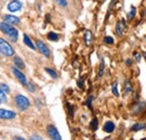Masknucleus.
<instances>
[{
  "label": "nucleus",
  "mask_w": 146,
  "mask_h": 140,
  "mask_svg": "<svg viewBox=\"0 0 146 140\" xmlns=\"http://www.w3.org/2000/svg\"><path fill=\"white\" fill-rule=\"evenodd\" d=\"M0 30L5 33L13 42H17L18 39V32L16 28L13 27V25H9L7 22H0Z\"/></svg>",
  "instance_id": "f257e3e1"
},
{
  "label": "nucleus",
  "mask_w": 146,
  "mask_h": 140,
  "mask_svg": "<svg viewBox=\"0 0 146 140\" xmlns=\"http://www.w3.org/2000/svg\"><path fill=\"white\" fill-rule=\"evenodd\" d=\"M0 53H2L5 56H13L15 54V51L7 40L0 38Z\"/></svg>",
  "instance_id": "f03ea898"
},
{
  "label": "nucleus",
  "mask_w": 146,
  "mask_h": 140,
  "mask_svg": "<svg viewBox=\"0 0 146 140\" xmlns=\"http://www.w3.org/2000/svg\"><path fill=\"white\" fill-rule=\"evenodd\" d=\"M15 103L17 105V108H18L19 110H21V111H25L26 109H28V106L31 104L29 103V100L26 96L21 95V94H18L15 98Z\"/></svg>",
  "instance_id": "7ed1b4c3"
},
{
  "label": "nucleus",
  "mask_w": 146,
  "mask_h": 140,
  "mask_svg": "<svg viewBox=\"0 0 146 140\" xmlns=\"http://www.w3.org/2000/svg\"><path fill=\"white\" fill-rule=\"evenodd\" d=\"M36 48L39 51V53H42L45 57H50V56H51V52H50L48 47H47L42 40H37L36 42Z\"/></svg>",
  "instance_id": "20e7f679"
},
{
  "label": "nucleus",
  "mask_w": 146,
  "mask_h": 140,
  "mask_svg": "<svg viewBox=\"0 0 146 140\" xmlns=\"http://www.w3.org/2000/svg\"><path fill=\"white\" fill-rule=\"evenodd\" d=\"M47 135H48V137L50 138H52V139L54 140H61V135L58 133V131H57V129L55 128L54 125H52V124H50V125H47Z\"/></svg>",
  "instance_id": "39448f33"
},
{
  "label": "nucleus",
  "mask_w": 146,
  "mask_h": 140,
  "mask_svg": "<svg viewBox=\"0 0 146 140\" xmlns=\"http://www.w3.org/2000/svg\"><path fill=\"white\" fill-rule=\"evenodd\" d=\"M15 117H16V113L15 112L9 111V110H6V109H0V119L9 120V119H14Z\"/></svg>",
  "instance_id": "423d86ee"
},
{
  "label": "nucleus",
  "mask_w": 146,
  "mask_h": 140,
  "mask_svg": "<svg viewBox=\"0 0 146 140\" xmlns=\"http://www.w3.org/2000/svg\"><path fill=\"white\" fill-rule=\"evenodd\" d=\"M21 9V2L19 0H13L8 3V10L11 13H16Z\"/></svg>",
  "instance_id": "0eeeda50"
},
{
  "label": "nucleus",
  "mask_w": 146,
  "mask_h": 140,
  "mask_svg": "<svg viewBox=\"0 0 146 140\" xmlns=\"http://www.w3.org/2000/svg\"><path fill=\"white\" fill-rule=\"evenodd\" d=\"M13 73L15 74V76L17 77V80H18L19 82L23 84V85H26L27 84V81H26V76L18 70V69H16V67H13Z\"/></svg>",
  "instance_id": "6e6552de"
},
{
  "label": "nucleus",
  "mask_w": 146,
  "mask_h": 140,
  "mask_svg": "<svg viewBox=\"0 0 146 140\" xmlns=\"http://www.w3.org/2000/svg\"><path fill=\"white\" fill-rule=\"evenodd\" d=\"M3 20H5V22H7V24H9V25H18L19 21H20L18 17L13 16V15H7V16H5V17H3Z\"/></svg>",
  "instance_id": "1a4fd4ad"
},
{
  "label": "nucleus",
  "mask_w": 146,
  "mask_h": 140,
  "mask_svg": "<svg viewBox=\"0 0 146 140\" xmlns=\"http://www.w3.org/2000/svg\"><path fill=\"white\" fill-rule=\"evenodd\" d=\"M14 63H15L16 67L19 69V70L25 69V63L23 62V59H21L20 57H18V56H15V57H14Z\"/></svg>",
  "instance_id": "9d476101"
},
{
  "label": "nucleus",
  "mask_w": 146,
  "mask_h": 140,
  "mask_svg": "<svg viewBox=\"0 0 146 140\" xmlns=\"http://www.w3.org/2000/svg\"><path fill=\"white\" fill-rule=\"evenodd\" d=\"M104 130L106 131V132H112L113 130H115V123L112 122V121H107V122L105 123V125H104Z\"/></svg>",
  "instance_id": "9b49d317"
},
{
  "label": "nucleus",
  "mask_w": 146,
  "mask_h": 140,
  "mask_svg": "<svg viewBox=\"0 0 146 140\" xmlns=\"http://www.w3.org/2000/svg\"><path fill=\"white\" fill-rule=\"evenodd\" d=\"M24 43L29 47V48H32V50H36V47H35V45L33 44V42L31 40V38L28 37L27 35H24Z\"/></svg>",
  "instance_id": "f8f14e48"
},
{
  "label": "nucleus",
  "mask_w": 146,
  "mask_h": 140,
  "mask_svg": "<svg viewBox=\"0 0 146 140\" xmlns=\"http://www.w3.org/2000/svg\"><path fill=\"white\" fill-rule=\"evenodd\" d=\"M84 42H86V45H90L92 42V34L90 30H87L86 34H84Z\"/></svg>",
  "instance_id": "ddd939ff"
},
{
  "label": "nucleus",
  "mask_w": 146,
  "mask_h": 140,
  "mask_svg": "<svg viewBox=\"0 0 146 140\" xmlns=\"http://www.w3.org/2000/svg\"><path fill=\"white\" fill-rule=\"evenodd\" d=\"M143 129H146L145 123H136L131 127V131H139V130H143Z\"/></svg>",
  "instance_id": "4468645a"
},
{
  "label": "nucleus",
  "mask_w": 146,
  "mask_h": 140,
  "mask_svg": "<svg viewBox=\"0 0 146 140\" xmlns=\"http://www.w3.org/2000/svg\"><path fill=\"white\" fill-rule=\"evenodd\" d=\"M116 34L119 36V37H121L123 34H124V30L121 28V24L120 22H117V25H116Z\"/></svg>",
  "instance_id": "2eb2a0df"
},
{
  "label": "nucleus",
  "mask_w": 146,
  "mask_h": 140,
  "mask_svg": "<svg viewBox=\"0 0 146 140\" xmlns=\"http://www.w3.org/2000/svg\"><path fill=\"white\" fill-rule=\"evenodd\" d=\"M47 38L50 40H52V42H56V40H58V35L55 34L54 32H50L48 35H47Z\"/></svg>",
  "instance_id": "dca6fc26"
},
{
  "label": "nucleus",
  "mask_w": 146,
  "mask_h": 140,
  "mask_svg": "<svg viewBox=\"0 0 146 140\" xmlns=\"http://www.w3.org/2000/svg\"><path fill=\"white\" fill-rule=\"evenodd\" d=\"M90 128H91V130H97L98 129V120H97V118H93L91 120V122H90Z\"/></svg>",
  "instance_id": "f3484780"
},
{
  "label": "nucleus",
  "mask_w": 146,
  "mask_h": 140,
  "mask_svg": "<svg viewBox=\"0 0 146 140\" xmlns=\"http://www.w3.org/2000/svg\"><path fill=\"white\" fill-rule=\"evenodd\" d=\"M45 72L46 73H48L50 75H51V77L52 79H57V74H56V72L55 71H53V70H51V69H48V67H45Z\"/></svg>",
  "instance_id": "a211bd4d"
},
{
  "label": "nucleus",
  "mask_w": 146,
  "mask_h": 140,
  "mask_svg": "<svg viewBox=\"0 0 146 140\" xmlns=\"http://www.w3.org/2000/svg\"><path fill=\"white\" fill-rule=\"evenodd\" d=\"M104 70H105V63H104V59H101V63H100V66H99V72H98V77L102 76Z\"/></svg>",
  "instance_id": "6ab92c4d"
},
{
  "label": "nucleus",
  "mask_w": 146,
  "mask_h": 140,
  "mask_svg": "<svg viewBox=\"0 0 146 140\" xmlns=\"http://www.w3.org/2000/svg\"><path fill=\"white\" fill-rule=\"evenodd\" d=\"M6 94H7V93H6V92H3V91L0 88V104L7 101V96H6Z\"/></svg>",
  "instance_id": "aec40b11"
},
{
  "label": "nucleus",
  "mask_w": 146,
  "mask_h": 140,
  "mask_svg": "<svg viewBox=\"0 0 146 140\" xmlns=\"http://www.w3.org/2000/svg\"><path fill=\"white\" fill-rule=\"evenodd\" d=\"M124 88H125V93H126V94L133 91V88H131V87H130V83H129L128 81H126V82H125V85H124Z\"/></svg>",
  "instance_id": "412c9836"
},
{
  "label": "nucleus",
  "mask_w": 146,
  "mask_h": 140,
  "mask_svg": "<svg viewBox=\"0 0 146 140\" xmlns=\"http://www.w3.org/2000/svg\"><path fill=\"white\" fill-rule=\"evenodd\" d=\"M112 93L116 95V96H118L119 95V92H118V88H117V82H115L113 84H112Z\"/></svg>",
  "instance_id": "4be33fe9"
},
{
  "label": "nucleus",
  "mask_w": 146,
  "mask_h": 140,
  "mask_svg": "<svg viewBox=\"0 0 146 140\" xmlns=\"http://www.w3.org/2000/svg\"><path fill=\"white\" fill-rule=\"evenodd\" d=\"M104 42H105L106 44H113V38L110 37V36H106V37L104 38Z\"/></svg>",
  "instance_id": "5701e85b"
},
{
  "label": "nucleus",
  "mask_w": 146,
  "mask_h": 140,
  "mask_svg": "<svg viewBox=\"0 0 146 140\" xmlns=\"http://www.w3.org/2000/svg\"><path fill=\"white\" fill-rule=\"evenodd\" d=\"M0 88L3 91V92H6V93H9V88H8V85L7 84H0Z\"/></svg>",
  "instance_id": "b1692460"
},
{
  "label": "nucleus",
  "mask_w": 146,
  "mask_h": 140,
  "mask_svg": "<svg viewBox=\"0 0 146 140\" xmlns=\"http://www.w3.org/2000/svg\"><path fill=\"white\" fill-rule=\"evenodd\" d=\"M56 2H57V5H60L61 7H66V6H68L66 0H56Z\"/></svg>",
  "instance_id": "393cba45"
},
{
  "label": "nucleus",
  "mask_w": 146,
  "mask_h": 140,
  "mask_svg": "<svg viewBox=\"0 0 146 140\" xmlns=\"http://www.w3.org/2000/svg\"><path fill=\"white\" fill-rule=\"evenodd\" d=\"M135 13H136V9H135V7H131V9H130V13H129V15H128V18H129V19L134 18V16H135Z\"/></svg>",
  "instance_id": "a878e982"
},
{
  "label": "nucleus",
  "mask_w": 146,
  "mask_h": 140,
  "mask_svg": "<svg viewBox=\"0 0 146 140\" xmlns=\"http://www.w3.org/2000/svg\"><path fill=\"white\" fill-rule=\"evenodd\" d=\"M135 59H136V62H139L141 61V55L138 53H135Z\"/></svg>",
  "instance_id": "bb28decb"
},
{
  "label": "nucleus",
  "mask_w": 146,
  "mask_h": 140,
  "mask_svg": "<svg viewBox=\"0 0 146 140\" xmlns=\"http://www.w3.org/2000/svg\"><path fill=\"white\" fill-rule=\"evenodd\" d=\"M91 100H92V96H90V98H89V100H88V101H87V105H88V106H89V108H90V106H91V103H90V102H91Z\"/></svg>",
  "instance_id": "cd10ccee"
},
{
  "label": "nucleus",
  "mask_w": 146,
  "mask_h": 140,
  "mask_svg": "<svg viewBox=\"0 0 146 140\" xmlns=\"http://www.w3.org/2000/svg\"><path fill=\"white\" fill-rule=\"evenodd\" d=\"M29 90H31L32 92H33V91L35 90V88H34V87H33V84H29Z\"/></svg>",
  "instance_id": "c85d7f7f"
},
{
  "label": "nucleus",
  "mask_w": 146,
  "mask_h": 140,
  "mask_svg": "<svg viewBox=\"0 0 146 140\" xmlns=\"http://www.w3.org/2000/svg\"><path fill=\"white\" fill-rule=\"evenodd\" d=\"M126 64H127V65H130V59H127V61H126Z\"/></svg>",
  "instance_id": "c756f323"
},
{
  "label": "nucleus",
  "mask_w": 146,
  "mask_h": 140,
  "mask_svg": "<svg viewBox=\"0 0 146 140\" xmlns=\"http://www.w3.org/2000/svg\"><path fill=\"white\" fill-rule=\"evenodd\" d=\"M143 55H144V57H145V59H146V53H143Z\"/></svg>",
  "instance_id": "7c9ffc66"
}]
</instances>
